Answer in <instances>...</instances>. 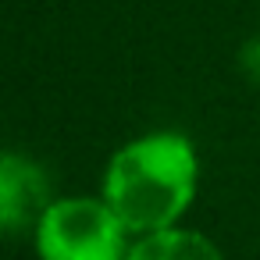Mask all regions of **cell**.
<instances>
[{"instance_id": "obj_1", "label": "cell", "mask_w": 260, "mask_h": 260, "mask_svg": "<svg viewBox=\"0 0 260 260\" xmlns=\"http://www.w3.org/2000/svg\"><path fill=\"white\" fill-rule=\"evenodd\" d=\"M200 160L182 132H150L125 143L104 171V203L128 232H164L196 196Z\"/></svg>"}, {"instance_id": "obj_2", "label": "cell", "mask_w": 260, "mask_h": 260, "mask_svg": "<svg viewBox=\"0 0 260 260\" xmlns=\"http://www.w3.org/2000/svg\"><path fill=\"white\" fill-rule=\"evenodd\" d=\"M128 228L121 217L89 196H64L54 200L36 228V253L40 260H125Z\"/></svg>"}, {"instance_id": "obj_3", "label": "cell", "mask_w": 260, "mask_h": 260, "mask_svg": "<svg viewBox=\"0 0 260 260\" xmlns=\"http://www.w3.org/2000/svg\"><path fill=\"white\" fill-rule=\"evenodd\" d=\"M50 203V178L32 157L0 153V235L36 232Z\"/></svg>"}, {"instance_id": "obj_4", "label": "cell", "mask_w": 260, "mask_h": 260, "mask_svg": "<svg viewBox=\"0 0 260 260\" xmlns=\"http://www.w3.org/2000/svg\"><path fill=\"white\" fill-rule=\"evenodd\" d=\"M125 260H224L221 249L189 228H164V232H150L143 235Z\"/></svg>"}, {"instance_id": "obj_5", "label": "cell", "mask_w": 260, "mask_h": 260, "mask_svg": "<svg viewBox=\"0 0 260 260\" xmlns=\"http://www.w3.org/2000/svg\"><path fill=\"white\" fill-rule=\"evenodd\" d=\"M239 72L246 75V82L260 86V36L249 40V43H242V50H239Z\"/></svg>"}]
</instances>
